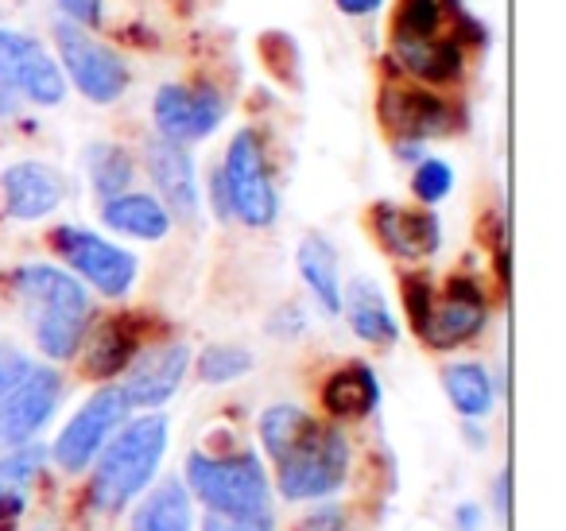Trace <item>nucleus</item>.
<instances>
[{
  "instance_id": "obj_1",
  "label": "nucleus",
  "mask_w": 566,
  "mask_h": 531,
  "mask_svg": "<svg viewBox=\"0 0 566 531\" xmlns=\"http://www.w3.org/2000/svg\"><path fill=\"white\" fill-rule=\"evenodd\" d=\"M167 454V415H140L120 423L113 438L94 458L90 504L102 516H117L156 481V469Z\"/></svg>"
},
{
  "instance_id": "obj_2",
  "label": "nucleus",
  "mask_w": 566,
  "mask_h": 531,
  "mask_svg": "<svg viewBox=\"0 0 566 531\" xmlns=\"http://www.w3.org/2000/svg\"><path fill=\"white\" fill-rule=\"evenodd\" d=\"M12 291L32 319L35 342L51 361H71L90 330V295L55 264H24L12 272Z\"/></svg>"
},
{
  "instance_id": "obj_3",
  "label": "nucleus",
  "mask_w": 566,
  "mask_h": 531,
  "mask_svg": "<svg viewBox=\"0 0 566 531\" xmlns=\"http://www.w3.org/2000/svg\"><path fill=\"white\" fill-rule=\"evenodd\" d=\"M182 485L206 512L221 516H272V485L256 450L206 454L190 450L182 466Z\"/></svg>"
},
{
  "instance_id": "obj_4",
  "label": "nucleus",
  "mask_w": 566,
  "mask_h": 531,
  "mask_svg": "<svg viewBox=\"0 0 566 531\" xmlns=\"http://www.w3.org/2000/svg\"><path fill=\"white\" fill-rule=\"evenodd\" d=\"M349 438L342 427L331 423H311V430L275 461V489L292 504H307V500H326L349 481Z\"/></svg>"
},
{
  "instance_id": "obj_5",
  "label": "nucleus",
  "mask_w": 566,
  "mask_h": 531,
  "mask_svg": "<svg viewBox=\"0 0 566 531\" xmlns=\"http://www.w3.org/2000/svg\"><path fill=\"white\" fill-rule=\"evenodd\" d=\"M221 190H226L229 214L244 221L252 229H268L280 214V195H275L272 171H268L264 144L256 133H237L233 144L226 152V164L218 171Z\"/></svg>"
},
{
  "instance_id": "obj_6",
  "label": "nucleus",
  "mask_w": 566,
  "mask_h": 531,
  "mask_svg": "<svg viewBox=\"0 0 566 531\" xmlns=\"http://www.w3.org/2000/svg\"><path fill=\"white\" fill-rule=\"evenodd\" d=\"M128 419V399L120 388L105 384L97 388L86 404L74 412V419L59 430L55 446H51V461L59 466V473L78 477L94 466V458L102 454V446L113 438V430Z\"/></svg>"
},
{
  "instance_id": "obj_7",
  "label": "nucleus",
  "mask_w": 566,
  "mask_h": 531,
  "mask_svg": "<svg viewBox=\"0 0 566 531\" xmlns=\"http://www.w3.org/2000/svg\"><path fill=\"white\" fill-rule=\"evenodd\" d=\"M51 249L63 257V264L71 272H78L90 288H97L102 295L109 299H120L128 288L136 283V257L125 252L120 244L105 241V237L90 233L82 226H59L51 233Z\"/></svg>"
},
{
  "instance_id": "obj_8",
  "label": "nucleus",
  "mask_w": 566,
  "mask_h": 531,
  "mask_svg": "<svg viewBox=\"0 0 566 531\" xmlns=\"http://www.w3.org/2000/svg\"><path fill=\"white\" fill-rule=\"evenodd\" d=\"M55 40H59V55H63L66 74H71V82L82 90V97H90V102H97V105H109L128 90V63L113 48L90 40L86 28L63 20V24L55 28Z\"/></svg>"
},
{
  "instance_id": "obj_9",
  "label": "nucleus",
  "mask_w": 566,
  "mask_h": 531,
  "mask_svg": "<svg viewBox=\"0 0 566 531\" xmlns=\"http://www.w3.org/2000/svg\"><path fill=\"white\" fill-rule=\"evenodd\" d=\"M59 399H63V376L43 365L32 368L9 396L0 399V454L32 442L59 412Z\"/></svg>"
},
{
  "instance_id": "obj_10",
  "label": "nucleus",
  "mask_w": 566,
  "mask_h": 531,
  "mask_svg": "<svg viewBox=\"0 0 566 531\" xmlns=\"http://www.w3.org/2000/svg\"><path fill=\"white\" fill-rule=\"evenodd\" d=\"M0 86L17 90L35 105H59L66 94L63 71L55 59L24 32H9L0 28Z\"/></svg>"
},
{
  "instance_id": "obj_11",
  "label": "nucleus",
  "mask_w": 566,
  "mask_h": 531,
  "mask_svg": "<svg viewBox=\"0 0 566 531\" xmlns=\"http://www.w3.org/2000/svg\"><path fill=\"white\" fill-rule=\"evenodd\" d=\"M489 322V303L481 288L465 275H454L442 291H434L427 326L419 330L431 350H458V345L473 342Z\"/></svg>"
},
{
  "instance_id": "obj_12",
  "label": "nucleus",
  "mask_w": 566,
  "mask_h": 531,
  "mask_svg": "<svg viewBox=\"0 0 566 531\" xmlns=\"http://www.w3.org/2000/svg\"><path fill=\"white\" fill-rule=\"evenodd\" d=\"M156 128L164 140L195 144L206 140L226 117V102L218 90H190V86H164L156 94Z\"/></svg>"
},
{
  "instance_id": "obj_13",
  "label": "nucleus",
  "mask_w": 566,
  "mask_h": 531,
  "mask_svg": "<svg viewBox=\"0 0 566 531\" xmlns=\"http://www.w3.org/2000/svg\"><path fill=\"white\" fill-rule=\"evenodd\" d=\"M187 368H190L187 345L182 342L156 345V350L133 357V365L125 368L128 376H125V384H120V392H125L128 407H144V412H151V407H164L167 399L179 392Z\"/></svg>"
},
{
  "instance_id": "obj_14",
  "label": "nucleus",
  "mask_w": 566,
  "mask_h": 531,
  "mask_svg": "<svg viewBox=\"0 0 566 531\" xmlns=\"http://www.w3.org/2000/svg\"><path fill=\"white\" fill-rule=\"evenodd\" d=\"M66 198V183L55 167L35 164H12L9 171L0 175V206L12 221H40L48 214H55Z\"/></svg>"
},
{
  "instance_id": "obj_15",
  "label": "nucleus",
  "mask_w": 566,
  "mask_h": 531,
  "mask_svg": "<svg viewBox=\"0 0 566 531\" xmlns=\"http://www.w3.org/2000/svg\"><path fill=\"white\" fill-rule=\"evenodd\" d=\"M373 233L392 252L396 260H423L434 257L442 244V226L431 210H411V206L380 202L373 206Z\"/></svg>"
},
{
  "instance_id": "obj_16",
  "label": "nucleus",
  "mask_w": 566,
  "mask_h": 531,
  "mask_svg": "<svg viewBox=\"0 0 566 531\" xmlns=\"http://www.w3.org/2000/svg\"><path fill=\"white\" fill-rule=\"evenodd\" d=\"M377 113L400 140L423 144L427 136H442L450 128V105L419 86H385Z\"/></svg>"
},
{
  "instance_id": "obj_17",
  "label": "nucleus",
  "mask_w": 566,
  "mask_h": 531,
  "mask_svg": "<svg viewBox=\"0 0 566 531\" xmlns=\"http://www.w3.org/2000/svg\"><path fill=\"white\" fill-rule=\"evenodd\" d=\"M144 164H148V175L156 183V190L164 195L167 214L182 221H195L198 214V179H195V159H190L187 144L175 140H148L144 148Z\"/></svg>"
},
{
  "instance_id": "obj_18",
  "label": "nucleus",
  "mask_w": 566,
  "mask_h": 531,
  "mask_svg": "<svg viewBox=\"0 0 566 531\" xmlns=\"http://www.w3.org/2000/svg\"><path fill=\"white\" fill-rule=\"evenodd\" d=\"M323 407L331 419L354 423L369 419L380 407V381L365 361H346L323 381Z\"/></svg>"
},
{
  "instance_id": "obj_19",
  "label": "nucleus",
  "mask_w": 566,
  "mask_h": 531,
  "mask_svg": "<svg viewBox=\"0 0 566 531\" xmlns=\"http://www.w3.org/2000/svg\"><path fill=\"white\" fill-rule=\"evenodd\" d=\"M102 221L109 229H117L120 237H133V241H164V237L171 233V214H167V206L151 195H136V190L105 198Z\"/></svg>"
},
{
  "instance_id": "obj_20",
  "label": "nucleus",
  "mask_w": 566,
  "mask_h": 531,
  "mask_svg": "<svg viewBox=\"0 0 566 531\" xmlns=\"http://www.w3.org/2000/svg\"><path fill=\"white\" fill-rule=\"evenodd\" d=\"M136 357V326L128 314H113L102 326L90 330L86 353H82V368L94 381H109V376L125 373Z\"/></svg>"
},
{
  "instance_id": "obj_21",
  "label": "nucleus",
  "mask_w": 566,
  "mask_h": 531,
  "mask_svg": "<svg viewBox=\"0 0 566 531\" xmlns=\"http://www.w3.org/2000/svg\"><path fill=\"white\" fill-rule=\"evenodd\" d=\"M392 59L400 63V71H408L419 82H431V86L454 82L462 71V48L450 35H442V40H392Z\"/></svg>"
},
{
  "instance_id": "obj_22",
  "label": "nucleus",
  "mask_w": 566,
  "mask_h": 531,
  "mask_svg": "<svg viewBox=\"0 0 566 531\" xmlns=\"http://www.w3.org/2000/svg\"><path fill=\"white\" fill-rule=\"evenodd\" d=\"M128 531H195V512H190L187 485L175 481V477H164V481L133 508Z\"/></svg>"
},
{
  "instance_id": "obj_23",
  "label": "nucleus",
  "mask_w": 566,
  "mask_h": 531,
  "mask_svg": "<svg viewBox=\"0 0 566 531\" xmlns=\"http://www.w3.org/2000/svg\"><path fill=\"white\" fill-rule=\"evenodd\" d=\"M342 306L349 314V326L361 342L369 345H392L400 337V326H396L392 311H388L385 295L373 288L369 280H354L349 283V295H342Z\"/></svg>"
},
{
  "instance_id": "obj_24",
  "label": "nucleus",
  "mask_w": 566,
  "mask_h": 531,
  "mask_svg": "<svg viewBox=\"0 0 566 531\" xmlns=\"http://www.w3.org/2000/svg\"><path fill=\"white\" fill-rule=\"evenodd\" d=\"M300 275L326 314H342V295L346 291H342V275H338V252L331 249L326 237H303Z\"/></svg>"
},
{
  "instance_id": "obj_25",
  "label": "nucleus",
  "mask_w": 566,
  "mask_h": 531,
  "mask_svg": "<svg viewBox=\"0 0 566 531\" xmlns=\"http://www.w3.org/2000/svg\"><path fill=\"white\" fill-rule=\"evenodd\" d=\"M442 384H447V396L454 404V412L462 419H485L493 412V376L485 373V365L478 361H458V365H447L442 373Z\"/></svg>"
},
{
  "instance_id": "obj_26",
  "label": "nucleus",
  "mask_w": 566,
  "mask_h": 531,
  "mask_svg": "<svg viewBox=\"0 0 566 531\" xmlns=\"http://www.w3.org/2000/svg\"><path fill=\"white\" fill-rule=\"evenodd\" d=\"M43 458H48V454L35 442L0 454V520L20 516V508H24V500H28V489H32V481L43 469Z\"/></svg>"
},
{
  "instance_id": "obj_27",
  "label": "nucleus",
  "mask_w": 566,
  "mask_h": 531,
  "mask_svg": "<svg viewBox=\"0 0 566 531\" xmlns=\"http://www.w3.org/2000/svg\"><path fill=\"white\" fill-rule=\"evenodd\" d=\"M86 167H90V183H94L97 198H117L125 190H133V156H128L120 144H94L86 156Z\"/></svg>"
},
{
  "instance_id": "obj_28",
  "label": "nucleus",
  "mask_w": 566,
  "mask_h": 531,
  "mask_svg": "<svg viewBox=\"0 0 566 531\" xmlns=\"http://www.w3.org/2000/svg\"><path fill=\"white\" fill-rule=\"evenodd\" d=\"M311 423H315V419H311V415L303 412V407H295V404L268 407V412L260 415V442H264V454L272 461H280L283 454L292 450V446L307 435Z\"/></svg>"
},
{
  "instance_id": "obj_29",
  "label": "nucleus",
  "mask_w": 566,
  "mask_h": 531,
  "mask_svg": "<svg viewBox=\"0 0 566 531\" xmlns=\"http://www.w3.org/2000/svg\"><path fill=\"white\" fill-rule=\"evenodd\" d=\"M447 35V0H400L392 40H442Z\"/></svg>"
},
{
  "instance_id": "obj_30",
  "label": "nucleus",
  "mask_w": 566,
  "mask_h": 531,
  "mask_svg": "<svg viewBox=\"0 0 566 531\" xmlns=\"http://www.w3.org/2000/svg\"><path fill=\"white\" fill-rule=\"evenodd\" d=\"M252 368V353L241 345H210L198 357V376L206 384H233Z\"/></svg>"
},
{
  "instance_id": "obj_31",
  "label": "nucleus",
  "mask_w": 566,
  "mask_h": 531,
  "mask_svg": "<svg viewBox=\"0 0 566 531\" xmlns=\"http://www.w3.org/2000/svg\"><path fill=\"white\" fill-rule=\"evenodd\" d=\"M450 187H454V171H450V164H442V159H419L416 175H411V190H416L419 202L423 206L442 202V198L450 195Z\"/></svg>"
},
{
  "instance_id": "obj_32",
  "label": "nucleus",
  "mask_w": 566,
  "mask_h": 531,
  "mask_svg": "<svg viewBox=\"0 0 566 531\" xmlns=\"http://www.w3.org/2000/svg\"><path fill=\"white\" fill-rule=\"evenodd\" d=\"M434 303V288L427 275H403V306H408V319L416 326V334L427 326V314Z\"/></svg>"
},
{
  "instance_id": "obj_33",
  "label": "nucleus",
  "mask_w": 566,
  "mask_h": 531,
  "mask_svg": "<svg viewBox=\"0 0 566 531\" xmlns=\"http://www.w3.org/2000/svg\"><path fill=\"white\" fill-rule=\"evenodd\" d=\"M292 531H349V508L338 504V500L315 504Z\"/></svg>"
},
{
  "instance_id": "obj_34",
  "label": "nucleus",
  "mask_w": 566,
  "mask_h": 531,
  "mask_svg": "<svg viewBox=\"0 0 566 531\" xmlns=\"http://www.w3.org/2000/svg\"><path fill=\"white\" fill-rule=\"evenodd\" d=\"M32 368H35V361L28 357L24 350H17V345H9V342H0V399L9 396V392L17 388V384L24 381Z\"/></svg>"
},
{
  "instance_id": "obj_35",
  "label": "nucleus",
  "mask_w": 566,
  "mask_h": 531,
  "mask_svg": "<svg viewBox=\"0 0 566 531\" xmlns=\"http://www.w3.org/2000/svg\"><path fill=\"white\" fill-rule=\"evenodd\" d=\"M202 531H275L272 516H221L206 512Z\"/></svg>"
},
{
  "instance_id": "obj_36",
  "label": "nucleus",
  "mask_w": 566,
  "mask_h": 531,
  "mask_svg": "<svg viewBox=\"0 0 566 531\" xmlns=\"http://www.w3.org/2000/svg\"><path fill=\"white\" fill-rule=\"evenodd\" d=\"M66 17H74L78 24H97L102 20V0H59Z\"/></svg>"
},
{
  "instance_id": "obj_37",
  "label": "nucleus",
  "mask_w": 566,
  "mask_h": 531,
  "mask_svg": "<svg viewBox=\"0 0 566 531\" xmlns=\"http://www.w3.org/2000/svg\"><path fill=\"white\" fill-rule=\"evenodd\" d=\"M454 528H458V531H478V528H481L478 504H458V508H454Z\"/></svg>"
},
{
  "instance_id": "obj_38",
  "label": "nucleus",
  "mask_w": 566,
  "mask_h": 531,
  "mask_svg": "<svg viewBox=\"0 0 566 531\" xmlns=\"http://www.w3.org/2000/svg\"><path fill=\"white\" fill-rule=\"evenodd\" d=\"M380 4H385V0H338V9L346 12V17H373Z\"/></svg>"
},
{
  "instance_id": "obj_39",
  "label": "nucleus",
  "mask_w": 566,
  "mask_h": 531,
  "mask_svg": "<svg viewBox=\"0 0 566 531\" xmlns=\"http://www.w3.org/2000/svg\"><path fill=\"white\" fill-rule=\"evenodd\" d=\"M493 500H496V512H509V469H501V473H496V481H493Z\"/></svg>"
},
{
  "instance_id": "obj_40",
  "label": "nucleus",
  "mask_w": 566,
  "mask_h": 531,
  "mask_svg": "<svg viewBox=\"0 0 566 531\" xmlns=\"http://www.w3.org/2000/svg\"><path fill=\"white\" fill-rule=\"evenodd\" d=\"M12 110H17V105H12V94L4 86H0V117H9Z\"/></svg>"
}]
</instances>
